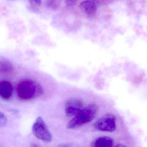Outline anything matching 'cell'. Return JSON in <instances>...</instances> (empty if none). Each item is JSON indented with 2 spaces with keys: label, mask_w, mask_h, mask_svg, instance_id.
<instances>
[{
  "label": "cell",
  "mask_w": 147,
  "mask_h": 147,
  "mask_svg": "<svg viewBox=\"0 0 147 147\" xmlns=\"http://www.w3.org/2000/svg\"><path fill=\"white\" fill-rule=\"evenodd\" d=\"M17 95L22 100H28L36 98L42 95L44 90L42 86L37 82L25 80L17 85Z\"/></svg>",
  "instance_id": "cell-1"
},
{
  "label": "cell",
  "mask_w": 147,
  "mask_h": 147,
  "mask_svg": "<svg viewBox=\"0 0 147 147\" xmlns=\"http://www.w3.org/2000/svg\"><path fill=\"white\" fill-rule=\"evenodd\" d=\"M98 111V107L94 104H90L82 108L67 125L68 129H74L92 122L95 118Z\"/></svg>",
  "instance_id": "cell-2"
},
{
  "label": "cell",
  "mask_w": 147,
  "mask_h": 147,
  "mask_svg": "<svg viewBox=\"0 0 147 147\" xmlns=\"http://www.w3.org/2000/svg\"><path fill=\"white\" fill-rule=\"evenodd\" d=\"M32 132L37 138L45 142L52 141V136L47 125L41 117H38L33 123Z\"/></svg>",
  "instance_id": "cell-3"
},
{
  "label": "cell",
  "mask_w": 147,
  "mask_h": 147,
  "mask_svg": "<svg viewBox=\"0 0 147 147\" xmlns=\"http://www.w3.org/2000/svg\"><path fill=\"white\" fill-rule=\"evenodd\" d=\"M94 127L100 131L106 132L115 131L117 127L115 116L111 113L104 115L94 123Z\"/></svg>",
  "instance_id": "cell-4"
},
{
  "label": "cell",
  "mask_w": 147,
  "mask_h": 147,
  "mask_svg": "<svg viewBox=\"0 0 147 147\" xmlns=\"http://www.w3.org/2000/svg\"><path fill=\"white\" fill-rule=\"evenodd\" d=\"M83 108V102L78 98H72L66 102L65 113L68 117H74Z\"/></svg>",
  "instance_id": "cell-5"
},
{
  "label": "cell",
  "mask_w": 147,
  "mask_h": 147,
  "mask_svg": "<svg viewBox=\"0 0 147 147\" xmlns=\"http://www.w3.org/2000/svg\"><path fill=\"white\" fill-rule=\"evenodd\" d=\"M99 5V3L97 0H86L80 4V10L84 14L93 15L98 11Z\"/></svg>",
  "instance_id": "cell-6"
},
{
  "label": "cell",
  "mask_w": 147,
  "mask_h": 147,
  "mask_svg": "<svg viewBox=\"0 0 147 147\" xmlns=\"http://www.w3.org/2000/svg\"><path fill=\"white\" fill-rule=\"evenodd\" d=\"M13 92V87L10 82L1 81L0 82V97L4 99L11 98Z\"/></svg>",
  "instance_id": "cell-7"
},
{
  "label": "cell",
  "mask_w": 147,
  "mask_h": 147,
  "mask_svg": "<svg viewBox=\"0 0 147 147\" xmlns=\"http://www.w3.org/2000/svg\"><path fill=\"white\" fill-rule=\"evenodd\" d=\"M114 144V140L112 138L104 136L94 139L91 146L93 147H111L113 146Z\"/></svg>",
  "instance_id": "cell-8"
},
{
  "label": "cell",
  "mask_w": 147,
  "mask_h": 147,
  "mask_svg": "<svg viewBox=\"0 0 147 147\" xmlns=\"http://www.w3.org/2000/svg\"><path fill=\"white\" fill-rule=\"evenodd\" d=\"M13 70L12 64L7 61H3L0 62V72L2 74H9Z\"/></svg>",
  "instance_id": "cell-9"
},
{
  "label": "cell",
  "mask_w": 147,
  "mask_h": 147,
  "mask_svg": "<svg viewBox=\"0 0 147 147\" xmlns=\"http://www.w3.org/2000/svg\"><path fill=\"white\" fill-rule=\"evenodd\" d=\"M46 4L48 8L55 10L58 7L59 3L58 0H47Z\"/></svg>",
  "instance_id": "cell-10"
},
{
  "label": "cell",
  "mask_w": 147,
  "mask_h": 147,
  "mask_svg": "<svg viewBox=\"0 0 147 147\" xmlns=\"http://www.w3.org/2000/svg\"><path fill=\"white\" fill-rule=\"evenodd\" d=\"M7 119L5 115L0 111V127H2L6 126L7 124Z\"/></svg>",
  "instance_id": "cell-11"
},
{
  "label": "cell",
  "mask_w": 147,
  "mask_h": 147,
  "mask_svg": "<svg viewBox=\"0 0 147 147\" xmlns=\"http://www.w3.org/2000/svg\"><path fill=\"white\" fill-rule=\"evenodd\" d=\"M29 2L32 7L34 8L40 7L42 5V0H29Z\"/></svg>",
  "instance_id": "cell-12"
},
{
  "label": "cell",
  "mask_w": 147,
  "mask_h": 147,
  "mask_svg": "<svg viewBox=\"0 0 147 147\" xmlns=\"http://www.w3.org/2000/svg\"><path fill=\"white\" fill-rule=\"evenodd\" d=\"M78 0H65L66 4L69 7H73L75 5Z\"/></svg>",
  "instance_id": "cell-13"
},
{
  "label": "cell",
  "mask_w": 147,
  "mask_h": 147,
  "mask_svg": "<svg viewBox=\"0 0 147 147\" xmlns=\"http://www.w3.org/2000/svg\"><path fill=\"white\" fill-rule=\"evenodd\" d=\"M117 146H118V147H123V146H125L123 145H122V144H119V145H117Z\"/></svg>",
  "instance_id": "cell-14"
},
{
  "label": "cell",
  "mask_w": 147,
  "mask_h": 147,
  "mask_svg": "<svg viewBox=\"0 0 147 147\" xmlns=\"http://www.w3.org/2000/svg\"><path fill=\"white\" fill-rule=\"evenodd\" d=\"M10 1H14V0H10Z\"/></svg>",
  "instance_id": "cell-15"
}]
</instances>
